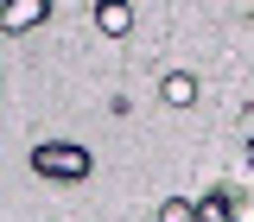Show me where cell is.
<instances>
[{
    "label": "cell",
    "mask_w": 254,
    "mask_h": 222,
    "mask_svg": "<svg viewBox=\"0 0 254 222\" xmlns=\"http://www.w3.org/2000/svg\"><path fill=\"white\" fill-rule=\"evenodd\" d=\"M95 26L108 32V38H127V32H133V6H121V0H102V6H95Z\"/></svg>",
    "instance_id": "3957f363"
},
{
    "label": "cell",
    "mask_w": 254,
    "mask_h": 222,
    "mask_svg": "<svg viewBox=\"0 0 254 222\" xmlns=\"http://www.w3.org/2000/svg\"><path fill=\"white\" fill-rule=\"evenodd\" d=\"M159 95H165L172 108H190V102H197V76H185V70H172V76L159 83Z\"/></svg>",
    "instance_id": "277c9868"
},
{
    "label": "cell",
    "mask_w": 254,
    "mask_h": 222,
    "mask_svg": "<svg viewBox=\"0 0 254 222\" xmlns=\"http://www.w3.org/2000/svg\"><path fill=\"white\" fill-rule=\"evenodd\" d=\"M248 171H254V140H248Z\"/></svg>",
    "instance_id": "52a82bcc"
},
{
    "label": "cell",
    "mask_w": 254,
    "mask_h": 222,
    "mask_svg": "<svg viewBox=\"0 0 254 222\" xmlns=\"http://www.w3.org/2000/svg\"><path fill=\"white\" fill-rule=\"evenodd\" d=\"M95 159L83 146H70V140H45V146H32V171L38 178H58V184H76V178H89Z\"/></svg>",
    "instance_id": "6da1fadb"
},
{
    "label": "cell",
    "mask_w": 254,
    "mask_h": 222,
    "mask_svg": "<svg viewBox=\"0 0 254 222\" xmlns=\"http://www.w3.org/2000/svg\"><path fill=\"white\" fill-rule=\"evenodd\" d=\"M197 222H235V216H229V197H222V190H210V197L197 203Z\"/></svg>",
    "instance_id": "5b68a950"
},
{
    "label": "cell",
    "mask_w": 254,
    "mask_h": 222,
    "mask_svg": "<svg viewBox=\"0 0 254 222\" xmlns=\"http://www.w3.org/2000/svg\"><path fill=\"white\" fill-rule=\"evenodd\" d=\"M51 19V0H13L6 13H0V26L6 32H26V26H45Z\"/></svg>",
    "instance_id": "7a4b0ae2"
},
{
    "label": "cell",
    "mask_w": 254,
    "mask_h": 222,
    "mask_svg": "<svg viewBox=\"0 0 254 222\" xmlns=\"http://www.w3.org/2000/svg\"><path fill=\"white\" fill-rule=\"evenodd\" d=\"M159 222H197V203H178L172 197V203H159Z\"/></svg>",
    "instance_id": "8992f818"
}]
</instances>
